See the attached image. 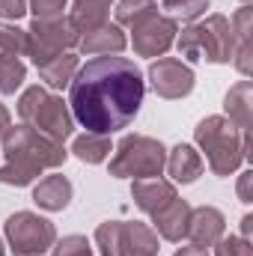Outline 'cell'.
Masks as SVG:
<instances>
[{
  "label": "cell",
  "instance_id": "31",
  "mask_svg": "<svg viewBox=\"0 0 253 256\" xmlns=\"http://www.w3.org/2000/svg\"><path fill=\"white\" fill-rule=\"evenodd\" d=\"M176 256H208L206 254V248H196V244H188V248H179Z\"/></svg>",
  "mask_w": 253,
  "mask_h": 256
},
{
  "label": "cell",
  "instance_id": "32",
  "mask_svg": "<svg viewBox=\"0 0 253 256\" xmlns=\"http://www.w3.org/2000/svg\"><path fill=\"white\" fill-rule=\"evenodd\" d=\"M9 128H12V122H9V110L0 104V140L6 137V131H9Z\"/></svg>",
  "mask_w": 253,
  "mask_h": 256
},
{
  "label": "cell",
  "instance_id": "24",
  "mask_svg": "<svg viewBox=\"0 0 253 256\" xmlns=\"http://www.w3.org/2000/svg\"><path fill=\"white\" fill-rule=\"evenodd\" d=\"M152 12H155V0H120V6H116V24L134 27L137 21L149 18Z\"/></svg>",
  "mask_w": 253,
  "mask_h": 256
},
{
  "label": "cell",
  "instance_id": "5",
  "mask_svg": "<svg viewBox=\"0 0 253 256\" xmlns=\"http://www.w3.org/2000/svg\"><path fill=\"white\" fill-rule=\"evenodd\" d=\"M18 116H21L24 126L36 128L39 134H45L57 143H63L74 128V116L66 108V102L51 96L45 86L24 90V96L18 98Z\"/></svg>",
  "mask_w": 253,
  "mask_h": 256
},
{
  "label": "cell",
  "instance_id": "35",
  "mask_svg": "<svg viewBox=\"0 0 253 256\" xmlns=\"http://www.w3.org/2000/svg\"><path fill=\"white\" fill-rule=\"evenodd\" d=\"M242 3H244V6H248V3H250V0H242Z\"/></svg>",
  "mask_w": 253,
  "mask_h": 256
},
{
  "label": "cell",
  "instance_id": "4",
  "mask_svg": "<svg viewBox=\"0 0 253 256\" xmlns=\"http://www.w3.org/2000/svg\"><path fill=\"white\" fill-rule=\"evenodd\" d=\"M179 54L190 63H196V60L230 63L236 54V39H232L230 21L224 15H208L206 21L190 24L179 36Z\"/></svg>",
  "mask_w": 253,
  "mask_h": 256
},
{
  "label": "cell",
  "instance_id": "30",
  "mask_svg": "<svg viewBox=\"0 0 253 256\" xmlns=\"http://www.w3.org/2000/svg\"><path fill=\"white\" fill-rule=\"evenodd\" d=\"M250 182H253V173H242V182H238V196H242V202H250Z\"/></svg>",
  "mask_w": 253,
  "mask_h": 256
},
{
  "label": "cell",
  "instance_id": "21",
  "mask_svg": "<svg viewBox=\"0 0 253 256\" xmlns=\"http://www.w3.org/2000/svg\"><path fill=\"white\" fill-rule=\"evenodd\" d=\"M74 72H78V54H72V51H66L60 57L48 60L45 66H39V74L51 90H63L66 84H72Z\"/></svg>",
  "mask_w": 253,
  "mask_h": 256
},
{
  "label": "cell",
  "instance_id": "17",
  "mask_svg": "<svg viewBox=\"0 0 253 256\" xmlns=\"http://www.w3.org/2000/svg\"><path fill=\"white\" fill-rule=\"evenodd\" d=\"M80 51L84 54H120L122 48L128 45L126 33L116 27V24H102V27H96V30H90L80 42Z\"/></svg>",
  "mask_w": 253,
  "mask_h": 256
},
{
  "label": "cell",
  "instance_id": "13",
  "mask_svg": "<svg viewBox=\"0 0 253 256\" xmlns=\"http://www.w3.org/2000/svg\"><path fill=\"white\" fill-rule=\"evenodd\" d=\"M152 220H155V230H158L161 238H167V242H182V238L188 236L190 206L185 200L176 196V200H170L161 212H155Z\"/></svg>",
  "mask_w": 253,
  "mask_h": 256
},
{
  "label": "cell",
  "instance_id": "6",
  "mask_svg": "<svg viewBox=\"0 0 253 256\" xmlns=\"http://www.w3.org/2000/svg\"><path fill=\"white\" fill-rule=\"evenodd\" d=\"M167 164V152L146 134H128L110 158V176L116 179H158Z\"/></svg>",
  "mask_w": 253,
  "mask_h": 256
},
{
  "label": "cell",
  "instance_id": "7",
  "mask_svg": "<svg viewBox=\"0 0 253 256\" xmlns=\"http://www.w3.org/2000/svg\"><path fill=\"white\" fill-rule=\"evenodd\" d=\"M78 42H80V33L63 15H57V18H33V24L27 30V57L39 68L48 60L72 51Z\"/></svg>",
  "mask_w": 253,
  "mask_h": 256
},
{
  "label": "cell",
  "instance_id": "14",
  "mask_svg": "<svg viewBox=\"0 0 253 256\" xmlns=\"http://www.w3.org/2000/svg\"><path fill=\"white\" fill-rule=\"evenodd\" d=\"M131 196H134V202H137L146 214H155V212H161L170 200H176L179 194H176V188H173L170 182H164V179H137L134 188H131Z\"/></svg>",
  "mask_w": 253,
  "mask_h": 256
},
{
  "label": "cell",
  "instance_id": "33",
  "mask_svg": "<svg viewBox=\"0 0 253 256\" xmlns=\"http://www.w3.org/2000/svg\"><path fill=\"white\" fill-rule=\"evenodd\" d=\"M250 226H253V218L244 214V220H242V238H244V242H250Z\"/></svg>",
  "mask_w": 253,
  "mask_h": 256
},
{
  "label": "cell",
  "instance_id": "25",
  "mask_svg": "<svg viewBox=\"0 0 253 256\" xmlns=\"http://www.w3.org/2000/svg\"><path fill=\"white\" fill-rule=\"evenodd\" d=\"M164 9L173 21H194L208 9V0H164Z\"/></svg>",
  "mask_w": 253,
  "mask_h": 256
},
{
  "label": "cell",
  "instance_id": "8",
  "mask_svg": "<svg viewBox=\"0 0 253 256\" xmlns=\"http://www.w3.org/2000/svg\"><path fill=\"white\" fill-rule=\"evenodd\" d=\"M102 256H158V236L146 224L110 220L96 230Z\"/></svg>",
  "mask_w": 253,
  "mask_h": 256
},
{
  "label": "cell",
  "instance_id": "29",
  "mask_svg": "<svg viewBox=\"0 0 253 256\" xmlns=\"http://www.w3.org/2000/svg\"><path fill=\"white\" fill-rule=\"evenodd\" d=\"M27 12V0H0V15L3 18H21Z\"/></svg>",
  "mask_w": 253,
  "mask_h": 256
},
{
  "label": "cell",
  "instance_id": "9",
  "mask_svg": "<svg viewBox=\"0 0 253 256\" xmlns=\"http://www.w3.org/2000/svg\"><path fill=\"white\" fill-rule=\"evenodd\" d=\"M6 238L18 256H39L54 248L57 232H54L51 220H45L33 212H15L6 220Z\"/></svg>",
  "mask_w": 253,
  "mask_h": 256
},
{
  "label": "cell",
  "instance_id": "19",
  "mask_svg": "<svg viewBox=\"0 0 253 256\" xmlns=\"http://www.w3.org/2000/svg\"><path fill=\"white\" fill-rule=\"evenodd\" d=\"M202 158H200V152L188 146V143H179L173 152H170V158H167V170H170V176L176 179V182H182V185H188L194 182L200 173H202Z\"/></svg>",
  "mask_w": 253,
  "mask_h": 256
},
{
  "label": "cell",
  "instance_id": "34",
  "mask_svg": "<svg viewBox=\"0 0 253 256\" xmlns=\"http://www.w3.org/2000/svg\"><path fill=\"white\" fill-rule=\"evenodd\" d=\"M0 256H3V242H0Z\"/></svg>",
  "mask_w": 253,
  "mask_h": 256
},
{
  "label": "cell",
  "instance_id": "27",
  "mask_svg": "<svg viewBox=\"0 0 253 256\" xmlns=\"http://www.w3.org/2000/svg\"><path fill=\"white\" fill-rule=\"evenodd\" d=\"M218 256H253V248L250 242H244L238 236H230V238L218 242Z\"/></svg>",
  "mask_w": 253,
  "mask_h": 256
},
{
  "label": "cell",
  "instance_id": "10",
  "mask_svg": "<svg viewBox=\"0 0 253 256\" xmlns=\"http://www.w3.org/2000/svg\"><path fill=\"white\" fill-rule=\"evenodd\" d=\"M131 33H134L131 36V45H134V51L140 57H161L173 45V39H176V21L152 12L149 18L137 21L131 27Z\"/></svg>",
  "mask_w": 253,
  "mask_h": 256
},
{
  "label": "cell",
  "instance_id": "18",
  "mask_svg": "<svg viewBox=\"0 0 253 256\" xmlns=\"http://www.w3.org/2000/svg\"><path fill=\"white\" fill-rule=\"evenodd\" d=\"M224 108H226L232 126H238L242 131H250V120H253V84L250 80H238L226 92Z\"/></svg>",
  "mask_w": 253,
  "mask_h": 256
},
{
  "label": "cell",
  "instance_id": "20",
  "mask_svg": "<svg viewBox=\"0 0 253 256\" xmlns=\"http://www.w3.org/2000/svg\"><path fill=\"white\" fill-rule=\"evenodd\" d=\"M108 9H110V0H74L68 21L78 33H90L108 24Z\"/></svg>",
  "mask_w": 253,
  "mask_h": 256
},
{
  "label": "cell",
  "instance_id": "28",
  "mask_svg": "<svg viewBox=\"0 0 253 256\" xmlns=\"http://www.w3.org/2000/svg\"><path fill=\"white\" fill-rule=\"evenodd\" d=\"M27 9H33L36 18H57L63 15L66 0H27Z\"/></svg>",
  "mask_w": 253,
  "mask_h": 256
},
{
  "label": "cell",
  "instance_id": "2",
  "mask_svg": "<svg viewBox=\"0 0 253 256\" xmlns=\"http://www.w3.org/2000/svg\"><path fill=\"white\" fill-rule=\"evenodd\" d=\"M3 158L6 164L0 167V182L3 185H30L39 173L54 170L66 161L63 143L39 134L30 126H12L3 137Z\"/></svg>",
  "mask_w": 253,
  "mask_h": 256
},
{
  "label": "cell",
  "instance_id": "1",
  "mask_svg": "<svg viewBox=\"0 0 253 256\" xmlns=\"http://www.w3.org/2000/svg\"><path fill=\"white\" fill-rule=\"evenodd\" d=\"M143 92L146 84L137 66L116 54H102L78 66L68 84V108L90 134H110L137 116Z\"/></svg>",
  "mask_w": 253,
  "mask_h": 256
},
{
  "label": "cell",
  "instance_id": "23",
  "mask_svg": "<svg viewBox=\"0 0 253 256\" xmlns=\"http://www.w3.org/2000/svg\"><path fill=\"white\" fill-rule=\"evenodd\" d=\"M24 74H27V68L21 63V54H15V51H0V92H15L18 86H21V80H24Z\"/></svg>",
  "mask_w": 253,
  "mask_h": 256
},
{
  "label": "cell",
  "instance_id": "22",
  "mask_svg": "<svg viewBox=\"0 0 253 256\" xmlns=\"http://www.w3.org/2000/svg\"><path fill=\"white\" fill-rule=\"evenodd\" d=\"M72 152H74L80 161L98 164V161H104V158L110 155V140H108V134H90V131H86V134L74 137Z\"/></svg>",
  "mask_w": 253,
  "mask_h": 256
},
{
  "label": "cell",
  "instance_id": "16",
  "mask_svg": "<svg viewBox=\"0 0 253 256\" xmlns=\"http://www.w3.org/2000/svg\"><path fill=\"white\" fill-rule=\"evenodd\" d=\"M230 27H232V39H236V45H238V51L232 54L236 57V66H238V72L242 74H250V57H253V48H250V27H253V9L250 6H242L236 15H232V21H230Z\"/></svg>",
  "mask_w": 253,
  "mask_h": 256
},
{
  "label": "cell",
  "instance_id": "12",
  "mask_svg": "<svg viewBox=\"0 0 253 256\" xmlns=\"http://www.w3.org/2000/svg\"><path fill=\"white\" fill-rule=\"evenodd\" d=\"M224 230H226L224 214L214 206H200V208H190L185 238H190V244H196V248H212L224 238Z\"/></svg>",
  "mask_w": 253,
  "mask_h": 256
},
{
  "label": "cell",
  "instance_id": "15",
  "mask_svg": "<svg viewBox=\"0 0 253 256\" xmlns=\"http://www.w3.org/2000/svg\"><path fill=\"white\" fill-rule=\"evenodd\" d=\"M72 200V182L60 176V173H51L45 176L36 188H33V202L45 212H63Z\"/></svg>",
  "mask_w": 253,
  "mask_h": 256
},
{
  "label": "cell",
  "instance_id": "11",
  "mask_svg": "<svg viewBox=\"0 0 253 256\" xmlns=\"http://www.w3.org/2000/svg\"><path fill=\"white\" fill-rule=\"evenodd\" d=\"M149 80L152 90L161 98H182L194 90V72L176 57H161L158 63L149 66Z\"/></svg>",
  "mask_w": 253,
  "mask_h": 256
},
{
  "label": "cell",
  "instance_id": "26",
  "mask_svg": "<svg viewBox=\"0 0 253 256\" xmlns=\"http://www.w3.org/2000/svg\"><path fill=\"white\" fill-rule=\"evenodd\" d=\"M51 250H54L51 256H92V248H90V242L84 236H66Z\"/></svg>",
  "mask_w": 253,
  "mask_h": 256
},
{
  "label": "cell",
  "instance_id": "3",
  "mask_svg": "<svg viewBox=\"0 0 253 256\" xmlns=\"http://www.w3.org/2000/svg\"><path fill=\"white\" fill-rule=\"evenodd\" d=\"M200 149L214 176H230L244 158H250V131H242L226 116H206L194 131Z\"/></svg>",
  "mask_w": 253,
  "mask_h": 256
}]
</instances>
